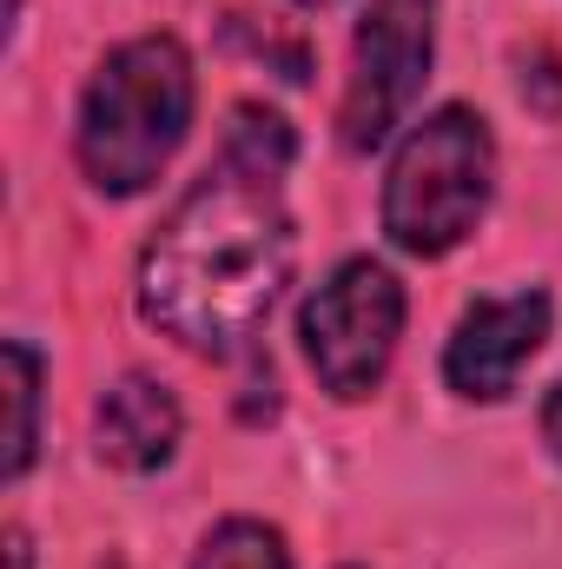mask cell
<instances>
[{
	"mask_svg": "<svg viewBox=\"0 0 562 569\" xmlns=\"http://www.w3.org/2000/svg\"><path fill=\"white\" fill-rule=\"evenodd\" d=\"M291 212L279 179L219 159L152 232L140 259V311L185 351H239L291 284Z\"/></svg>",
	"mask_w": 562,
	"mask_h": 569,
	"instance_id": "1",
	"label": "cell"
},
{
	"mask_svg": "<svg viewBox=\"0 0 562 569\" xmlns=\"http://www.w3.org/2000/svg\"><path fill=\"white\" fill-rule=\"evenodd\" d=\"M185 127H192V60L172 33H140L93 67L80 93L73 152L100 192L133 199L165 172Z\"/></svg>",
	"mask_w": 562,
	"mask_h": 569,
	"instance_id": "2",
	"label": "cell"
},
{
	"mask_svg": "<svg viewBox=\"0 0 562 569\" xmlns=\"http://www.w3.org/2000/svg\"><path fill=\"white\" fill-rule=\"evenodd\" d=\"M490 186H496V140H490L483 113L436 107L430 120L411 127V140L398 146L391 179H384V232H391V246L411 252V259L456 252L483 226Z\"/></svg>",
	"mask_w": 562,
	"mask_h": 569,
	"instance_id": "3",
	"label": "cell"
},
{
	"mask_svg": "<svg viewBox=\"0 0 562 569\" xmlns=\"http://www.w3.org/2000/svg\"><path fill=\"white\" fill-rule=\"evenodd\" d=\"M304 358L331 398H371L404 338V284L378 259H344L298 311Z\"/></svg>",
	"mask_w": 562,
	"mask_h": 569,
	"instance_id": "4",
	"label": "cell"
},
{
	"mask_svg": "<svg viewBox=\"0 0 562 569\" xmlns=\"http://www.w3.org/2000/svg\"><path fill=\"white\" fill-rule=\"evenodd\" d=\"M430 53H436V0H371L351 40L338 140L351 152L391 140V127H404L411 100L430 80Z\"/></svg>",
	"mask_w": 562,
	"mask_h": 569,
	"instance_id": "5",
	"label": "cell"
},
{
	"mask_svg": "<svg viewBox=\"0 0 562 569\" xmlns=\"http://www.w3.org/2000/svg\"><path fill=\"white\" fill-rule=\"evenodd\" d=\"M550 338V291L530 284V291H503V298H476L450 345H443V385L456 398H476V405H496L516 391L523 365L543 351Z\"/></svg>",
	"mask_w": 562,
	"mask_h": 569,
	"instance_id": "6",
	"label": "cell"
},
{
	"mask_svg": "<svg viewBox=\"0 0 562 569\" xmlns=\"http://www.w3.org/2000/svg\"><path fill=\"white\" fill-rule=\"evenodd\" d=\"M179 430H185L179 398H172L159 378H145V371H127L120 385H107V398H100V411H93L100 463L133 470V477H140V470H159V463H172Z\"/></svg>",
	"mask_w": 562,
	"mask_h": 569,
	"instance_id": "7",
	"label": "cell"
},
{
	"mask_svg": "<svg viewBox=\"0 0 562 569\" xmlns=\"http://www.w3.org/2000/svg\"><path fill=\"white\" fill-rule=\"evenodd\" d=\"M291 152H298V140H291L284 113L259 107V100L232 107L225 140H219V159H232V166H245V172H265V179H284V172H291Z\"/></svg>",
	"mask_w": 562,
	"mask_h": 569,
	"instance_id": "8",
	"label": "cell"
},
{
	"mask_svg": "<svg viewBox=\"0 0 562 569\" xmlns=\"http://www.w3.org/2000/svg\"><path fill=\"white\" fill-rule=\"evenodd\" d=\"M7 398H13V430H7V483L33 470L40 450V351L27 338H7Z\"/></svg>",
	"mask_w": 562,
	"mask_h": 569,
	"instance_id": "9",
	"label": "cell"
},
{
	"mask_svg": "<svg viewBox=\"0 0 562 569\" xmlns=\"http://www.w3.org/2000/svg\"><path fill=\"white\" fill-rule=\"evenodd\" d=\"M192 569H291V557H284V537L272 523L232 517V523H219V530L199 543V563Z\"/></svg>",
	"mask_w": 562,
	"mask_h": 569,
	"instance_id": "10",
	"label": "cell"
},
{
	"mask_svg": "<svg viewBox=\"0 0 562 569\" xmlns=\"http://www.w3.org/2000/svg\"><path fill=\"white\" fill-rule=\"evenodd\" d=\"M543 443H550V457L562 463V378L550 385V398H543Z\"/></svg>",
	"mask_w": 562,
	"mask_h": 569,
	"instance_id": "11",
	"label": "cell"
},
{
	"mask_svg": "<svg viewBox=\"0 0 562 569\" xmlns=\"http://www.w3.org/2000/svg\"><path fill=\"white\" fill-rule=\"evenodd\" d=\"M7 569H33V543H27V530H7Z\"/></svg>",
	"mask_w": 562,
	"mask_h": 569,
	"instance_id": "12",
	"label": "cell"
},
{
	"mask_svg": "<svg viewBox=\"0 0 562 569\" xmlns=\"http://www.w3.org/2000/svg\"><path fill=\"white\" fill-rule=\"evenodd\" d=\"M298 7H324V0H298Z\"/></svg>",
	"mask_w": 562,
	"mask_h": 569,
	"instance_id": "13",
	"label": "cell"
}]
</instances>
